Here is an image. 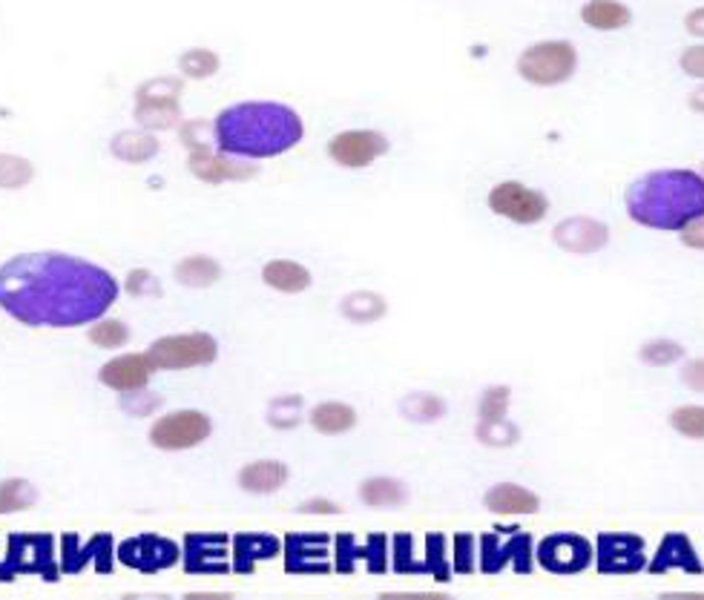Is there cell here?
Listing matches in <instances>:
<instances>
[{
	"label": "cell",
	"mask_w": 704,
	"mask_h": 600,
	"mask_svg": "<svg viewBox=\"0 0 704 600\" xmlns=\"http://www.w3.org/2000/svg\"><path fill=\"white\" fill-rule=\"evenodd\" d=\"M119 296L112 270L72 253H15L0 265V310L24 328H84L110 314Z\"/></svg>",
	"instance_id": "1"
},
{
	"label": "cell",
	"mask_w": 704,
	"mask_h": 600,
	"mask_svg": "<svg viewBox=\"0 0 704 600\" xmlns=\"http://www.w3.org/2000/svg\"><path fill=\"white\" fill-rule=\"evenodd\" d=\"M305 121L286 101H236L216 112L214 142L222 152L245 161H268L296 150Z\"/></svg>",
	"instance_id": "2"
},
{
	"label": "cell",
	"mask_w": 704,
	"mask_h": 600,
	"mask_svg": "<svg viewBox=\"0 0 704 600\" xmlns=\"http://www.w3.org/2000/svg\"><path fill=\"white\" fill-rule=\"evenodd\" d=\"M627 219L656 233H679L704 216V175L690 167H661L624 189Z\"/></svg>",
	"instance_id": "3"
},
{
	"label": "cell",
	"mask_w": 704,
	"mask_h": 600,
	"mask_svg": "<svg viewBox=\"0 0 704 600\" xmlns=\"http://www.w3.org/2000/svg\"><path fill=\"white\" fill-rule=\"evenodd\" d=\"M35 575L47 584L61 580L58 540L49 531H12L7 537V552L0 558V584Z\"/></svg>",
	"instance_id": "4"
},
{
	"label": "cell",
	"mask_w": 704,
	"mask_h": 600,
	"mask_svg": "<svg viewBox=\"0 0 704 600\" xmlns=\"http://www.w3.org/2000/svg\"><path fill=\"white\" fill-rule=\"evenodd\" d=\"M535 537L523 531L521 526H495L477 537V572L481 575H500V572H514V575H532L535 572Z\"/></svg>",
	"instance_id": "5"
},
{
	"label": "cell",
	"mask_w": 704,
	"mask_h": 600,
	"mask_svg": "<svg viewBox=\"0 0 704 600\" xmlns=\"http://www.w3.org/2000/svg\"><path fill=\"white\" fill-rule=\"evenodd\" d=\"M182 75H156L142 81L133 93V119L142 130L150 133H170L184 121L182 112Z\"/></svg>",
	"instance_id": "6"
},
{
	"label": "cell",
	"mask_w": 704,
	"mask_h": 600,
	"mask_svg": "<svg viewBox=\"0 0 704 600\" xmlns=\"http://www.w3.org/2000/svg\"><path fill=\"white\" fill-rule=\"evenodd\" d=\"M578 63H581V58H578V49L572 40L549 38L523 49L518 61H514V72L530 87L549 89L561 87V84L575 78Z\"/></svg>",
	"instance_id": "7"
},
{
	"label": "cell",
	"mask_w": 704,
	"mask_h": 600,
	"mask_svg": "<svg viewBox=\"0 0 704 600\" xmlns=\"http://www.w3.org/2000/svg\"><path fill=\"white\" fill-rule=\"evenodd\" d=\"M147 354L159 371H191V368H207L219 359V340L207 331L165 333L153 340Z\"/></svg>",
	"instance_id": "8"
},
{
	"label": "cell",
	"mask_w": 704,
	"mask_h": 600,
	"mask_svg": "<svg viewBox=\"0 0 704 600\" xmlns=\"http://www.w3.org/2000/svg\"><path fill=\"white\" fill-rule=\"evenodd\" d=\"M593 568L604 577L639 575L647 568V540L635 531H598L593 540Z\"/></svg>",
	"instance_id": "9"
},
{
	"label": "cell",
	"mask_w": 704,
	"mask_h": 600,
	"mask_svg": "<svg viewBox=\"0 0 704 600\" xmlns=\"http://www.w3.org/2000/svg\"><path fill=\"white\" fill-rule=\"evenodd\" d=\"M486 207L498 219H507L512 224H521V228H535L553 210L549 196H546L544 189L514 182V179L495 184L489 189V196H486Z\"/></svg>",
	"instance_id": "10"
},
{
	"label": "cell",
	"mask_w": 704,
	"mask_h": 600,
	"mask_svg": "<svg viewBox=\"0 0 704 600\" xmlns=\"http://www.w3.org/2000/svg\"><path fill=\"white\" fill-rule=\"evenodd\" d=\"M116 537L110 531H98L93 537H84L78 531H66L58 543V563H61V575L75 577L81 572L93 568L96 575H112L116 568Z\"/></svg>",
	"instance_id": "11"
},
{
	"label": "cell",
	"mask_w": 704,
	"mask_h": 600,
	"mask_svg": "<svg viewBox=\"0 0 704 600\" xmlns=\"http://www.w3.org/2000/svg\"><path fill=\"white\" fill-rule=\"evenodd\" d=\"M214 434V419L198 408H179L161 414L147 431L153 449L159 451H191Z\"/></svg>",
	"instance_id": "12"
},
{
	"label": "cell",
	"mask_w": 704,
	"mask_h": 600,
	"mask_svg": "<svg viewBox=\"0 0 704 600\" xmlns=\"http://www.w3.org/2000/svg\"><path fill=\"white\" fill-rule=\"evenodd\" d=\"M595 546L590 537L575 535V531H558V535H546L544 540L535 543V563L544 572L558 577L584 575L586 568H593Z\"/></svg>",
	"instance_id": "13"
},
{
	"label": "cell",
	"mask_w": 704,
	"mask_h": 600,
	"mask_svg": "<svg viewBox=\"0 0 704 600\" xmlns=\"http://www.w3.org/2000/svg\"><path fill=\"white\" fill-rule=\"evenodd\" d=\"M116 561L124 568H133L138 575H161L167 568H173L182 563V543H175L165 535H144L128 537L116 546Z\"/></svg>",
	"instance_id": "14"
},
{
	"label": "cell",
	"mask_w": 704,
	"mask_h": 600,
	"mask_svg": "<svg viewBox=\"0 0 704 600\" xmlns=\"http://www.w3.org/2000/svg\"><path fill=\"white\" fill-rule=\"evenodd\" d=\"M388 150H391L388 135L380 130H372V126L340 130L325 144L328 158L342 170H365V167L377 164L383 156H388Z\"/></svg>",
	"instance_id": "15"
},
{
	"label": "cell",
	"mask_w": 704,
	"mask_h": 600,
	"mask_svg": "<svg viewBox=\"0 0 704 600\" xmlns=\"http://www.w3.org/2000/svg\"><path fill=\"white\" fill-rule=\"evenodd\" d=\"M331 540L325 531H291L282 537V563L288 575H331Z\"/></svg>",
	"instance_id": "16"
},
{
	"label": "cell",
	"mask_w": 704,
	"mask_h": 600,
	"mask_svg": "<svg viewBox=\"0 0 704 600\" xmlns=\"http://www.w3.org/2000/svg\"><path fill=\"white\" fill-rule=\"evenodd\" d=\"M182 568L193 577L230 575V537L224 531H191L182 540Z\"/></svg>",
	"instance_id": "17"
},
{
	"label": "cell",
	"mask_w": 704,
	"mask_h": 600,
	"mask_svg": "<svg viewBox=\"0 0 704 600\" xmlns=\"http://www.w3.org/2000/svg\"><path fill=\"white\" fill-rule=\"evenodd\" d=\"M187 173L202 184L219 187V184L228 182H251L259 175V167L245 161V158L228 156L216 144H205V147L187 150Z\"/></svg>",
	"instance_id": "18"
},
{
	"label": "cell",
	"mask_w": 704,
	"mask_h": 600,
	"mask_svg": "<svg viewBox=\"0 0 704 600\" xmlns=\"http://www.w3.org/2000/svg\"><path fill=\"white\" fill-rule=\"evenodd\" d=\"M553 242L570 256H595L609 245V224L593 216H567L553 228Z\"/></svg>",
	"instance_id": "19"
},
{
	"label": "cell",
	"mask_w": 704,
	"mask_h": 600,
	"mask_svg": "<svg viewBox=\"0 0 704 600\" xmlns=\"http://www.w3.org/2000/svg\"><path fill=\"white\" fill-rule=\"evenodd\" d=\"M159 371L153 356L147 351H130V354H119L107 359L98 368V382L104 388H110L116 394H130L138 388L150 385L153 374Z\"/></svg>",
	"instance_id": "20"
},
{
	"label": "cell",
	"mask_w": 704,
	"mask_h": 600,
	"mask_svg": "<svg viewBox=\"0 0 704 600\" xmlns=\"http://www.w3.org/2000/svg\"><path fill=\"white\" fill-rule=\"evenodd\" d=\"M282 558V537L270 531H236L230 537V568L233 575H254L262 563Z\"/></svg>",
	"instance_id": "21"
},
{
	"label": "cell",
	"mask_w": 704,
	"mask_h": 600,
	"mask_svg": "<svg viewBox=\"0 0 704 600\" xmlns=\"http://www.w3.org/2000/svg\"><path fill=\"white\" fill-rule=\"evenodd\" d=\"M672 568H679V572H684L690 577H699L704 572L702 554H699V549L684 531H667L658 540V549L650 554L647 561L650 575H667Z\"/></svg>",
	"instance_id": "22"
},
{
	"label": "cell",
	"mask_w": 704,
	"mask_h": 600,
	"mask_svg": "<svg viewBox=\"0 0 704 600\" xmlns=\"http://www.w3.org/2000/svg\"><path fill=\"white\" fill-rule=\"evenodd\" d=\"M483 509L498 517H530L541 512V494L521 482H495L483 494Z\"/></svg>",
	"instance_id": "23"
},
{
	"label": "cell",
	"mask_w": 704,
	"mask_h": 600,
	"mask_svg": "<svg viewBox=\"0 0 704 600\" xmlns=\"http://www.w3.org/2000/svg\"><path fill=\"white\" fill-rule=\"evenodd\" d=\"M291 480V468L282 460H254L236 472V486L254 498H270Z\"/></svg>",
	"instance_id": "24"
},
{
	"label": "cell",
	"mask_w": 704,
	"mask_h": 600,
	"mask_svg": "<svg viewBox=\"0 0 704 600\" xmlns=\"http://www.w3.org/2000/svg\"><path fill=\"white\" fill-rule=\"evenodd\" d=\"M161 152V142L156 138V133L150 130H142V126H135V130H119V133L110 138V156L121 164L130 167H142L150 164L153 158Z\"/></svg>",
	"instance_id": "25"
},
{
	"label": "cell",
	"mask_w": 704,
	"mask_h": 600,
	"mask_svg": "<svg viewBox=\"0 0 704 600\" xmlns=\"http://www.w3.org/2000/svg\"><path fill=\"white\" fill-rule=\"evenodd\" d=\"M262 284L270 291L286 293V296H300L314 284V273H311L302 261L296 259H270L262 265Z\"/></svg>",
	"instance_id": "26"
},
{
	"label": "cell",
	"mask_w": 704,
	"mask_h": 600,
	"mask_svg": "<svg viewBox=\"0 0 704 600\" xmlns=\"http://www.w3.org/2000/svg\"><path fill=\"white\" fill-rule=\"evenodd\" d=\"M360 503L368 509H403L412 500V491L400 477H388V474H374L365 477L356 489Z\"/></svg>",
	"instance_id": "27"
},
{
	"label": "cell",
	"mask_w": 704,
	"mask_h": 600,
	"mask_svg": "<svg viewBox=\"0 0 704 600\" xmlns=\"http://www.w3.org/2000/svg\"><path fill=\"white\" fill-rule=\"evenodd\" d=\"M222 261L210 256V253H191V256L175 261L173 268L175 282L187 287V291H207V287L222 282Z\"/></svg>",
	"instance_id": "28"
},
{
	"label": "cell",
	"mask_w": 704,
	"mask_h": 600,
	"mask_svg": "<svg viewBox=\"0 0 704 600\" xmlns=\"http://www.w3.org/2000/svg\"><path fill=\"white\" fill-rule=\"evenodd\" d=\"M308 423L317 434L340 437L354 431L356 423H360V414H356L354 405L340 403V400H325V403H317L308 411Z\"/></svg>",
	"instance_id": "29"
},
{
	"label": "cell",
	"mask_w": 704,
	"mask_h": 600,
	"mask_svg": "<svg viewBox=\"0 0 704 600\" xmlns=\"http://www.w3.org/2000/svg\"><path fill=\"white\" fill-rule=\"evenodd\" d=\"M581 21L595 32H618L633 24V9L621 0H586Z\"/></svg>",
	"instance_id": "30"
},
{
	"label": "cell",
	"mask_w": 704,
	"mask_h": 600,
	"mask_svg": "<svg viewBox=\"0 0 704 600\" xmlns=\"http://www.w3.org/2000/svg\"><path fill=\"white\" fill-rule=\"evenodd\" d=\"M340 314L351 325H374L388 314V299L377 291H351L340 299Z\"/></svg>",
	"instance_id": "31"
},
{
	"label": "cell",
	"mask_w": 704,
	"mask_h": 600,
	"mask_svg": "<svg viewBox=\"0 0 704 600\" xmlns=\"http://www.w3.org/2000/svg\"><path fill=\"white\" fill-rule=\"evenodd\" d=\"M423 568H426V577H432L435 584H451L454 568H451L449 537L444 531H428L423 537Z\"/></svg>",
	"instance_id": "32"
},
{
	"label": "cell",
	"mask_w": 704,
	"mask_h": 600,
	"mask_svg": "<svg viewBox=\"0 0 704 600\" xmlns=\"http://www.w3.org/2000/svg\"><path fill=\"white\" fill-rule=\"evenodd\" d=\"M446 400L440 394H432V391H414V394H405L403 403H400V414L409 423H417V426H432V423H440L446 417Z\"/></svg>",
	"instance_id": "33"
},
{
	"label": "cell",
	"mask_w": 704,
	"mask_h": 600,
	"mask_svg": "<svg viewBox=\"0 0 704 600\" xmlns=\"http://www.w3.org/2000/svg\"><path fill=\"white\" fill-rule=\"evenodd\" d=\"M175 70H179V75L184 81H210L216 78V72L222 70V58L216 56L214 49L191 47L179 56Z\"/></svg>",
	"instance_id": "34"
},
{
	"label": "cell",
	"mask_w": 704,
	"mask_h": 600,
	"mask_svg": "<svg viewBox=\"0 0 704 600\" xmlns=\"http://www.w3.org/2000/svg\"><path fill=\"white\" fill-rule=\"evenodd\" d=\"M38 489H35L33 480L26 477H7L0 480V517L3 514H17V512H29L35 503H38Z\"/></svg>",
	"instance_id": "35"
},
{
	"label": "cell",
	"mask_w": 704,
	"mask_h": 600,
	"mask_svg": "<svg viewBox=\"0 0 704 600\" xmlns=\"http://www.w3.org/2000/svg\"><path fill=\"white\" fill-rule=\"evenodd\" d=\"M391 572L400 577H426L423 554L414 552V535L409 531L391 537Z\"/></svg>",
	"instance_id": "36"
},
{
	"label": "cell",
	"mask_w": 704,
	"mask_h": 600,
	"mask_svg": "<svg viewBox=\"0 0 704 600\" xmlns=\"http://www.w3.org/2000/svg\"><path fill=\"white\" fill-rule=\"evenodd\" d=\"M35 164L26 156L17 152H0V189L15 193V189H26L35 182Z\"/></svg>",
	"instance_id": "37"
},
{
	"label": "cell",
	"mask_w": 704,
	"mask_h": 600,
	"mask_svg": "<svg viewBox=\"0 0 704 600\" xmlns=\"http://www.w3.org/2000/svg\"><path fill=\"white\" fill-rule=\"evenodd\" d=\"M130 336H133V333H130L128 322L112 319V316H101V319H96V322L89 325V331H87V340L96 347H101V351H119V347L128 345Z\"/></svg>",
	"instance_id": "38"
},
{
	"label": "cell",
	"mask_w": 704,
	"mask_h": 600,
	"mask_svg": "<svg viewBox=\"0 0 704 600\" xmlns=\"http://www.w3.org/2000/svg\"><path fill=\"white\" fill-rule=\"evenodd\" d=\"M688 356L684 345L676 340H667V336H656V340L644 342L639 347V359L650 368H670V365L681 363Z\"/></svg>",
	"instance_id": "39"
},
{
	"label": "cell",
	"mask_w": 704,
	"mask_h": 600,
	"mask_svg": "<svg viewBox=\"0 0 704 600\" xmlns=\"http://www.w3.org/2000/svg\"><path fill=\"white\" fill-rule=\"evenodd\" d=\"M331 558L337 575H354L363 563V540H356L351 531H340L331 540Z\"/></svg>",
	"instance_id": "40"
},
{
	"label": "cell",
	"mask_w": 704,
	"mask_h": 600,
	"mask_svg": "<svg viewBox=\"0 0 704 600\" xmlns=\"http://www.w3.org/2000/svg\"><path fill=\"white\" fill-rule=\"evenodd\" d=\"M509 405H512V388L489 385L477 400V423H500L509 419Z\"/></svg>",
	"instance_id": "41"
},
{
	"label": "cell",
	"mask_w": 704,
	"mask_h": 600,
	"mask_svg": "<svg viewBox=\"0 0 704 600\" xmlns=\"http://www.w3.org/2000/svg\"><path fill=\"white\" fill-rule=\"evenodd\" d=\"M302 396L300 394H282L277 400H270L268 405V426L277 431H291L302 423Z\"/></svg>",
	"instance_id": "42"
},
{
	"label": "cell",
	"mask_w": 704,
	"mask_h": 600,
	"mask_svg": "<svg viewBox=\"0 0 704 600\" xmlns=\"http://www.w3.org/2000/svg\"><path fill=\"white\" fill-rule=\"evenodd\" d=\"M670 428L684 440L704 442V405L688 403L670 411Z\"/></svg>",
	"instance_id": "43"
},
{
	"label": "cell",
	"mask_w": 704,
	"mask_h": 600,
	"mask_svg": "<svg viewBox=\"0 0 704 600\" xmlns=\"http://www.w3.org/2000/svg\"><path fill=\"white\" fill-rule=\"evenodd\" d=\"M451 568L454 575L469 577L477 572V535L472 531H458L451 537Z\"/></svg>",
	"instance_id": "44"
},
{
	"label": "cell",
	"mask_w": 704,
	"mask_h": 600,
	"mask_svg": "<svg viewBox=\"0 0 704 600\" xmlns=\"http://www.w3.org/2000/svg\"><path fill=\"white\" fill-rule=\"evenodd\" d=\"M363 568L368 575H386L391 568V537L374 531L363 540Z\"/></svg>",
	"instance_id": "45"
},
{
	"label": "cell",
	"mask_w": 704,
	"mask_h": 600,
	"mask_svg": "<svg viewBox=\"0 0 704 600\" xmlns=\"http://www.w3.org/2000/svg\"><path fill=\"white\" fill-rule=\"evenodd\" d=\"M475 437L481 445L489 449H512L521 440V428L512 419H500V423H477Z\"/></svg>",
	"instance_id": "46"
},
{
	"label": "cell",
	"mask_w": 704,
	"mask_h": 600,
	"mask_svg": "<svg viewBox=\"0 0 704 600\" xmlns=\"http://www.w3.org/2000/svg\"><path fill=\"white\" fill-rule=\"evenodd\" d=\"M124 287H128V293L135 296V299H153V296L161 299V296H165V287H161L159 277L147 268L130 270L128 279H124Z\"/></svg>",
	"instance_id": "47"
},
{
	"label": "cell",
	"mask_w": 704,
	"mask_h": 600,
	"mask_svg": "<svg viewBox=\"0 0 704 600\" xmlns=\"http://www.w3.org/2000/svg\"><path fill=\"white\" fill-rule=\"evenodd\" d=\"M159 394H150L147 388H138V391H130V394H119L121 411H128L130 417H153V411L161 408Z\"/></svg>",
	"instance_id": "48"
},
{
	"label": "cell",
	"mask_w": 704,
	"mask_h": 600,
	"mask_svg": "<svg viewBox=\"0 0 704 600\" xmlns=\"http://www.w3.org/2000/svg\"><path fill=\"white\" fill-rule=\"evenodd\" d=\"M679 70L684 72L688 78L704 84V40L702 44H693V47H688V49H681Z\"/></svg>",
	"instance_id": "49"
},
{
	"label": "cell",
	"mask_w": 704,
	"mask_h": 600,
	"mask_svg": "<svg viewBox=\"0 0 704 600\" xmlns=\"http://www.w3.org/2000/svg\"><path fill=\"white\" fill-rule=\"evenodd\" d=\"M681 385L690 388L693 394H704V356H696V359H688L681 365Z\"/></svg>",
	"instance_id": "50"
},
{
	"label": "cell",
	"mask_w": 704,
	"mask_h": 600,
	"mask_svg": "<svg viewBox=\"0 0 704 600\" xmlns=\"http://www.w3.org/2000/svg\"><path fill=\"white\" fill-rule=\"evenodd\" d=\"M296 512L300 514H314V517H337V514H342L345 509H342L337 500H328V498H308L302 500L300 505H296Z\"/></svg>",
	"instance_id": "51"
},
{
	"label": "cell",
	"mask_w": 704,
	"mask_h": 600,
	"mask_svg": "<svg viewBox=\"0 0 704 600\" xmlns=\"http://www.w3.org/2000/svg\"><path fill=\"white\" fill-rule=\"evenodd\" d=\"M676 236H679L681 245L690 247V250L704 253V216H699L696 221H690L688 228L679 230V233H676Z\"/></svg>",
	"instance_id": "52"
},
{
	"label": "cell",
	"mask_w": 704,
	"mask_h": 600,
	"mask_svg": "<svg viewBox=\"0 0 704 600\" xmlns=\"http://www.w3.org/2000/svg\"><path fill=\"white\" fill-rule=\"evenodd\" d=\"M684 29H688L693 38L704 40V7L688 12V17H684Z\"/></svg>",
	"instance_id": "53"
},
{
	"label": "cell",
	"mask_w": 704,
	"mask_h": 600,
	"mask_svg": "<svg viewBox=\"0 0 704 600\" xmlns=\"http://www.w3.org/2000/svg\"><path fill=\"white\" fill-rule=\"evenodd\" d=\"M688 107L693 112H696V115H704V84H699V87L693 89V93H690Z\"/></svg>",
	"instance_id": "54"
},
{
	"label": "cell",
	"mask_w": 704,
	"mask_h": 600,
	"mask_svg": "<svg viewBox=\"0 0 704 600\" xmlns=\"http://www.w3.org/2000/svg\"><path fill=\"white\" fill-rule=\"evenodd\" d=\"M699 173H702V175H704V164H702V170H699Z\"/></svg>",
	"instance_id": "55"
},
{
	"label": "cell",
	"mask_w": 704,
	"mask_h": 600,
	"mask_svg": "<svg viewBox=\"0 0 704 600\" xmlns=\"http://www.w3.org/2000/svg\"><path fill=\"white\" fill-rule=\"evenodd\" d=\"M702 563H704V552H702Z\"/></svg>",
	"instance_id": "56"
}]
</instances>
